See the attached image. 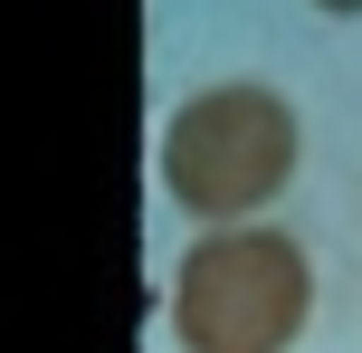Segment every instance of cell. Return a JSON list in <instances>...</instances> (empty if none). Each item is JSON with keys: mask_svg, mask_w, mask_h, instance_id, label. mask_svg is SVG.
<instances>
[{"mask_svg": "<svg viewBox=\"0 0 362 353\" xmlns=\"http://www.w3.org/2000/svg\"><path fill=\"white\" fill-rule=\"evenodd\" d=\"M163 191L181 220L200 229H248L257 210L276 201V191L296 182V163H305V125H296V105L276 86H257V76H219V86L181 96L163 115Z\"/></svg>", "mask_w": 362, "mask_h": 353, "instance_id": "1", "label": "cell"}, {"mask_svg": "<svg viewBox=\"0 0 362 353\" xmlns=\"http://www.w3.org/2000/svg\"><path fill=\"white\" fill-rule=\"evenodd\" d=\"M163 316L181 353H296L315 325V258L296 229H200Z\"/></svg>", "mask_w": 362, "mask_h": 353, "instance_id": "2", "label": "cell"}, {"mask_svg": "<svg viewBox=\"0 0 362 353\" xmlns=\"http://www.w3.org/2000/svg\"><path fill=\"white\" fill-rule=\"evenodd\" d=\"M315 10H334V19H353V10H362V0H315Z\"/></svg>", "mask_w": 362, "mask_h": 353, "instance_id": "3", "label": "cell"}]
</instances>
